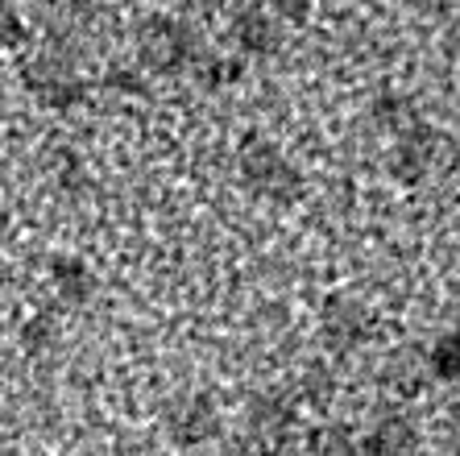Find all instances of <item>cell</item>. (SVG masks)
<instances>
[{
	"mask_svg": "<svg viewBox=\"0 0 460 456\" xmlns=\"http://www.w3.org/2000/svg\"><path fill=\"white\" fill-rule=\"evenodd\" d=\"M303 456H361V444L353 440L349 427H315V432L303 440Z\"/></svg>",
	"mask_w": 460,
	"mask_h": 456,
	"instance_id": "obj_12",
	"label": "cell"
},
{
	"mask_svg": "<svg viewBox=\"0 0 460 456\" xmlns=\"http://www.w3.org/2000/svg\"><path fill=\"white\" fill-rule=\"evenodd\" d=\"M307 9H311V0H274V13L287 17V22H303Z\"/></svg>",
	"mask_w": 460,
	"mask_h": 456,
	"instance_id": "obj_19",
	"label": "cell"
},
{
	"mask_svg": "<svg viewBox=\"0 0 460 456\" xmlns=\"http://www.w3.org/2000/svg\"><path fill=\"white\" fill-rule=\"evenodd\" d=\"M137 54L146 67L171 75L191 67L199 58V46H195V33L187 22H179V17H150V22L137 25Z\"/></svg>",
	"mask_w": 460,
	"mask_h": 456,
	"instance_id": "obj_3",
	"label": "cell"
},
{
	"mask_svg": "<svg viewBox=\"0 0 460 456\" xmlns=\"http://www.w3.org/2000/svg\"><path fill=\"white\" fill-rule=\"evenodd\" d=\"M112 84L125 87V92H141V84H137V79H133L128 71H112Z\"/></svg>",
	"mask_w": 460,
	"mask_h": 456,
	"instance_id": "obj_20",
	"label": "cell"
},
{
	"mask_svg": "<svg viewBox=\"0 0 460 456\" xmlns=\"http://www.w3.org/2000/svg\"><path fill=\"white\" fill-rule=\"evenodd\" d=\"M233 42L249 54H274L282 46V25L266 9H245L233 22Z\"/></svg>",
	"mask_w": 460,
	"mask_h": 456,
	"instance_id": "obj_9",
	"label": "cell"
},
{
	"mask_svg": "<svg viewBox=\"0 0 460 456\" xmlns=\"http://www.w3.org/2000/svg\"><path fill=\"white\" fill-rule=\"evenodd\" d=\"M320 336L332 353H357L374 336V316L357 303V299H328L320 316Z\"/></svg>",
	"mask_w": 460,
	"mask_h": 456,
	"instance_id": "obj_4",
	"label": "cell"
},
{
	"mask_svg": "<svg viewBox=\"0 0 460 456\" xmlns=\"http://www.w3.org/2000/svg\"><path fill=\"white\" fill-rule=\"evenodd\" d=\"M452 162V141L431 125H411L407 133H398L394 149H390V174L398 183H423L431 179L436 170H444Z\"/></svg>",
	"mask_w": 460,
	"mask_h": 456,
	"instance_id": "obj_2",
	"label": "cell"
},
{
	"mask_svg": "<svg viewBox=\"0 0 460 456\" xmlns=\"http://www.w3.org/2000/svg\"><path fill=\"white\" fill-rule=\"evenodd\" d=\"M452 440H456V444H460V403L452 407Z\"/></svg>",
	"mask_w": 460,
	"mask_h": 456,
	"instance_id": "obj_21",
	"label": "cell"
},
{
	"mask_svg": "<svg viewBox=\"0 0 460 456\" xmlns=\"http://www.w3.org/2000/svg\"><path fill=\"white\" fill-rule=\"evenodd\" d=\"M428 373L439 378V382H452L460 386V332H448V336H439L428 353Z\"/></svg>",
	"mask_w": 460,
	"mask_h": 456,
	"instance_id": "obj_13",
	"label": "cell"
},
{
	"mask_svg": "<svg viewBox=\"0 0 460 456\" xmlns=\"http://www.w3.org/2000/svg\"><path fill=\"white\" fill-rule=\"evenodd\" d=\"M365 456H419V427L407 415H382L369 432H365Z\"/></svg>",
	"mask_w": 460,
	"mask_h": 456,
	"instance_id": "obj_8",
	"label": "cell"
},
{
	"mask_svg": "<svg viewBox=\"0 0 460 456\" xmlns=\"http://www.w3.org/2000/svg\"><path fill=\"white\" fill-rule=\"evenodd\" d=\"M228 456H290V448L270 444V440H261V435L245 432V435H236L233 444H228Z\"/></svg>",
	"mask_w": 460,
	"mask_h": 456,
	"instance_id": "obj_18",
	"label": "cell"
},
{
	"mask_svg": "<svg viewBox=\"0 0 460 456\" xmlns=\"http://www.w3.org/2000/svg\"><path fill=\"white\" fill-rule=\"evenodd\" d=\"M299 394L307 398L311 407H328L332 403V394H336V382H332V373L323 370V365H307L299 378Z\"/></svg>",
	"mask_w": 460,
	"mask_h": 456,
	"instance_id": "obj_15",
	"label": "cell"
},
{
	"mask_svg": "<svg viewBox=\"0 0 460 456\" xmlns=\"http://www.w3.org/2000/svg\"><path fill=\"white\" fill-rule=\"evenodd\" d=\"M50 282L63 303H84V299H92V291H96V274H92L79 257H54Z\"/></svg>",
	"mask_w": 460,
	"mask_h": 456,
	"instance_id": "obj_11",
	"label": "cell"
},
{
	"mask_svg": "<svg viewBox=\"0 0 460 456\" xmlns=\"http://www.w3.org/2000/svg\"><path fill=\"white\" fill-rule=\"evenodd\" d=\"M166 432H171L174 444L182 448H199L208 444L216 432H220V415L208 394H179L171 407H166Z\"/></svg>",
	"mask_w": 460,
	"mask_h": 456,
	"instance_id": "obj_6",
	"label": "cell"
},
{
	"mask_svg": "<svg viewBox=\"0 0 460 456\" xmlns=\"http://www.w3.org/2000/svg\"><path fill=\"white\" fill-rule=\"evenodd\" d=\"M236 166H241V179H245L249 192L266 195V200H274V203H287V200H295V195L303 192L299 170L282 158L279 146H270V141H261V138L245 141Z\"/></svg>",
	"mask_w": 460,
	"mask_h": 456,
	"instance_id": "obj_1",
	"label": "cell"
},
{
	"mask_svg": "<svg viewBox=\"0 0 460 456\" xmlns=\"http://www.w3.org/2000/svg\"><path fill=\"white\" fill-rule=\"evenodd\" d=\"M25 84L50 108H75L84 100V84L63 54H38L33 63H25Z\"/></svg>",
	"mask_w": 460,
	"mask_h": 456,
	"instance_id": "obj_5",
	"label": "cell"
},
{
	"mask_svg": "<svg viewBox=\"0 0 460 456\" xmlns=\"http://www.w3.org/2000/svg\"><path fill=\"white\" fill-rule=\"evenodd\" d=\"M295 424H299L295 403L282 398V394H257L253 403H249V432L261 435V440H270V444L290 448Z\"/></svg>",
	"mask_w": 460,
	"mask_h": 456,
	"instance_id": "obj_7",
	"label": "cell"
},
{
	"mask_svg": "<svg viewBox=\"0 0 460 456\" xmlns=\"http://www.w3.org/2000/svg\"><path fill=\"white\" fill-rule=\"evenodd\" d=\"M423 382H428V357L415 349H398L382 365V390L394 394V398H415Z\"/></svg>",
	"mask_w": 460,
	"mask_h": 456,
	"instance_id": "obj_10",
	"label": "cell"
},
{
	"mask_svg": "<svg viewBox=\"0 0 460 456\" xmlns=\"http://www.w3.org/2000/svg\"><path fill=\"white\" fill-rule=\"evenodd\" d=\"M374 117H377V125L398 129V133H407L411 125H419V121H415V104H411L402 92H382V96L374 100Z\"/></svg>",
	"mask_w": 460,
	"mask_h": 456,
	"instance_id": "obj_14",
	"label": "cell"
},
{
	"mask_svg": "<svg viewBox=\"0 0 460 456\" xmlns=\"http://www.w3.org/2000/svg\"><path fill=\"white\" fill-rule=\"evenodd\" d=\"M236 75H241V63H236V58H216V54H208L204 63H199V79L212 87L233 84Z\"/></svg>",
	"mask_w": 460,
	"mask_h": 456,
	"instance_id": "obj_16",
	"label": "cell"
},
{
	"mask_svg": "<svg viewBox=\"0 0 460 456\" xmlns=\"http://www.w3.org/2000/svg\"><path fill=\"white\" fill-rule=\"evenodd\" d=\"M54 340H58V328H54V319H30L25 324V332H22V344L30 353H46V349H54Z\"/></svg>",
	"mask_w": 460,
	"mask_h": 456,
	"instance_id": "obj_17",
	"label": "cell"
}]
</instances>
